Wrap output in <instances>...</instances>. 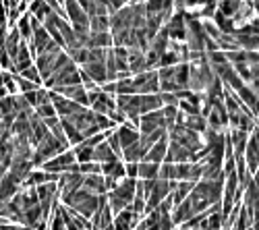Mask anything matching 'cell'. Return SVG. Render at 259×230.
Instances as JSON below:
<instances>
[{
	"label": "cell",
	"mask_w": 259,
	"mask_h": 230,
	"mask_svg": "<svg viewBox=\"0 0 259 230\" xmlns=\"http://www.w3.org/2000/svg\"><path fill=\"white\" fill-rule=\"evenodd\" d=\"M166 152H168V135H164L162 139H158L152 148H149L147 156H145V162H154V164H162L164 158H166Z\"/></svg>",
	"instance_id": "cell-16"
},
{
	"label": "cell",
	"mask_w": 259,
	"mask_h": 230,
	"mask_svg": "<svg viewBox=\"0 0 259 230\" xmlns=\"http://www.w3.org/2000/svg\"><path fill=\"white\" fill-rule=\"evenodd\" d=\"M56 94H60V96H64V98H69V100H73V102H77V104H81V106H85V108H90V98H88V91H85V87L81 85H67V87H56L54 89Z\"/></svg>",
	"instance_id": "cell-11"
},
{
	"label": "cell",
	"mask_w": 259,
	"mask_h": 230,
	"mask_svg": "<svg viewBox=\"0 0 259 230\" xmlns=\"http://www.w3.org/2000/svg\"><path fill=\"white\" fill-rule=\"evenodd\" d=\"M83 178H85V176H83L79 170L60 174V178H58V195L64 197V195H71V193L79 191L81 187H83Z\"/></svg>",
	"instance_id": "cell-7"
},
{
	"label": "cell",
	"mask_w": 259,
	"mask_h": 230,
	"mask_svg": "<svg viewBox=\"0 0 259 230\" xmlns=\"http://www.w3.org/2000/svg\"><path fill=\"white\" fill-rule=\"evenodd\" d=\"M191 216H195V212H193V205H191V199L187 197L183 203H179V205H175V212L170 214V218H172V224H185Z\"/></svg>",
	"instance_id": "cell-18"
},
{
	"label": "cell",
	"mask_w": 259,
	"mask_h": 230,
	"mask_svg": "<svg viewBox=\"0 0 259 230\" xmlns=\"http://www.w3.org/2000/svg\"><path fill=\"white\" fill-rule=\"evenodd\" d=\"M133 85L135 91L139 96L145 94H160V79H158V71H145L133 77Z\"/></svg>",
	"instance_id": "cell-4"
},
{
	"label": "cell",
	"mask_w": 259,
	"mask_h": 230,
	"mask_svg": "<svg viewBox=\"0 0 259 230\" xmlns=\"http://www.w3.org/2000/svg\"><path fill=\"white\" fill-rule=\"evenodd\" d=\"M116 156L112 154V150L108 148V143H106V139L102 141V143H98L96 148H94V162H98V164H104V162H108V160H114Z\"/></svg>",
	"instance_id": "cell-26"
},
{
	"label": "cell",
	"mask_w": 259,
	"mask_h": 230,
	"mask_svg": "<svg viewBox=\"0 0 259 230\" xmlns=\"http://www.w3.org/2000/svg\"><path fill=\"white\" fill-rule=\"evenodd\" d=\"M83 189L92 191L94 195H106V182H104V174H90L83 178Z\"/></svg>",
	"instance_id": "cell-20"
},
{
	"label": "cell",
	"mask_w": 259,
	"mask_h": 230,
	"mask_svg": "<svg viewBox=\"0 0 259 230\" xmlns=\"http://www.w3.org/2000/svg\"><path fill=\"white\" fill-rule=\"evenodd\" d=\"M17 3H19V0H17Z\"/></svg>",
	"instance_id": "cell-42"
},
{
	"label": "cell",
	"mask_w": 259,
	"mask_h": 230,
	"mask_svg": "<svg viewBox=\"0 0 259 230\" xmlns=\"http://www.w3.org/2000/svg\"><path fill=\"white\" fill-rule=\"evenodd\" d=\"M23 79H27V81H33L35 85H41V77H39V73H37V69L35 67H29V69H25L23 73H19Z\"/></svg>",
	"instance_id": "cell-32"
},
{
	"label": "cell",
	"mask_w": 259,
	"mask_h": 230,
	"mask_svg": "<svg viewBox=\"0 0 259 230\" xmlns=\"http://www.w3.org/2000/svg\"><path fill=\"white\" fill-rule=\"evenodd\" d=\"M251 228H253V230H259V218H257V220H253V224H251Z\"/></svg>",
	"instance_id": "cell-37"
},
{
	"label": "cell",
	"mask_w": 259,
	"mask_h": 230,
	"mask_svg": "<svg viewBox=\"0 0 259 230\" xmlns=\"http://www.w3.org/2000/svg\"><path fill=\"white\" fill-rule=\"evenodd\" d=\"M135 185H137V178H124L120 180L112 191H108V205H110L112 214L116 216L118 212L126 210L128 205L133 203L135 199Z\"/></svg>",
	"instance_id": "cell-1"
},
{
	"label": "cell",
	"mask_w": 259,
	"mask_h": 230,
	"mask_svg": "<svg viewBox=\"0 0 259 230\" xmlns=\"http://www.w3.org/2000/svg\"><path fill=\"white\" fill-rule=\"evenodd\" d=\"M249 85H251V89H253V91H255V94L259 96V77H257V79H255L253 83H249Z\"/></svg>",
	"instance_id": "cell-36"
},
{
	"label": "cell",
	"mask_w": 259,
	"mask_h": 230,
	"mask_svg": "<svg viewBox=\"0 0 259 230\" xmlns=\"http://www.w3.org/2000/svg\"><path fill=\"white\" fill-rule=\"evenodd\" d=\"M255 124H257V127H259V118H257V120H255Z\"/></svg>",
	"instance_id": "cell-38"
},
{
	"label": "cell",
	"mask_w": 259,
	"mask_h": 230,
	"mask_svg": "<svg viewBox=\"0 0 259 230\" xmlns=\"http://www.w3.org/2000/svg\"><path fill=\"white\" fill-rule=\"evenodd\" d=\"M88 98H90V108L96 114H106L108 116L112 110H116V96H108L102 89H96V91H90Z\"/></svg>",
	"instance_id": "cell-3"
},
{
	"label": "cell",
	"mask_w": 259,
	"mask_h": 230,
	"mask_svg": "<svg viewBox=\"0 0 259 230\" xmlns=\"http://www.w3.org/2000/svg\"><path fill=\"white\" fill-rule=\"evenodd\" d=\"M41 170L44 172H52V174H64V172H75L79 170V164L75 160V154L73 150H67V152H62L54 158H50L48 162L41 164Z\"/></svg>",
	"instance_id": "cell-2"
},
{
	"label": "cell",
	"mask_w": 259,
	"mask_h": 230,
	"mask_svg": "<svg viewBox=\"0 0 259 230\" xmlns=\"http://www.w3.org/2000/svg\"><path fill=\"white\" fill-rule=\"evenodd\" d=\"M160 100H162V106H179L177 94H164V91H160Z\"/></svg>",
	"instance_id": "cell-34"
},
{
	"label": "cell",
	"mask_w": 259,
	"mask_h": 230,
	"mask_svg": "<svg viewBox=\"0 0 259 230\" xmlns=\"http://www.w3.org/2000/svg\"><path fill=\"white\" fill-rule=\"evenodd\" d=\"M60 127H62V131H64V137L69 139V143L71 145H79L85 137H83V133L75 127V124L69 120V118H60Z\"/></svg>",
	"instance_id": "cell-21"
},
{
	"label": "cell",
	"mask_w": 259,
	"mask_h": 230,
	"mask_svg": "<svg viewBox=\"0 0 259 230\" xmlns=\"http://www.w3.org/2000/svg\"><path fill=\"white\" fill-rule=\"evenodd\" d=\"M96 124L100 127L102 133H104V131H114V127H116V124H114L110 118H108L106 114H96Z\"/></svg>",
	"instance_id": "cell-31"
},
{
	"label": "cell",
	"mask_w": 259,
	"mask_h": 230,
	"mask_svg": "<svg viewBox=\"0 0 259 230\" xmlns=\"http://www.w3.org/2000/svg\"><path fill=\"white\" fill-rule=\"evenodd\" d=\"M50 230H67L62 216H60L56 210H54V214H52V218H50Z\"/></svg>",
	"instance_id": "cell-33"
},
{
	"label": "cell",
	"mask_w": 259,
	"mask_h": 230,
	"mask_svg": "<svg viewBox=\"0 0 259 230\" xmlns=\"http://www.w3.org/2000/svg\"><path fill=\"white\" fill-rule=\"evenodd\" d=\"M247 230H253V228H247Z\"/></svg>",
	"instance_id": "cell-39"
},
{
	"label": "cell",
	"mask_w": 259,
	"mask_h": 230,
	"mask_svg": "<svg viewBox=\"0 0 259 230\" xmlns=\"http://www.w3.org/2000/svg\"><path fill=\"white\" fill-rule=\"evenodd\" d=\"M64 11H67V19L71 25H85L90 27V17L85 15V11L81 9V5L77 0H64Z\"/></svg>",
	"instance_id": "cell-10"
},
{
	"label": "cell",
	"mask_w": 259,
	"mask_h": 230,
	"mask_svg": "<svg viewBox=\"0 0 259 230\" xmlns=\"http://www.w3.org/2000/svg\"><path fill=\"white\" fill-rule=\"evenodd\" d=\"M0 135H3V131H0Z\"/></svg>",
	"instance_id": "cell-41"
},
{
	"label": "cell",
	"mask_w": 259,
	"mask_h": 230,
	"mask_svg": "<svg viewBox=\"0 0 259 230\" xmlns=\"http://www.w3.org/2000/svg\"><path fill=\"white\" fill-rule=\"evenodd\" d=\"M27 3H31V0H27Z\"/></svg>",
	"instance_id": "cell-40"
},
{
	"label": "cell",
	"mask_w": 259,
	"mask_h": 230,
	"mask_svg": "<svg viewBox=\"0 0 259 230\" xmlns=\"http://www.w3.org/2000/svg\"><path fill=\"white\" fill-rule=\"evenodd\" d=\"M31 15L29 13H23V15H21L19 19H17V31H19V35L21 37H23L25 41H29L31 39V33H33V29H31Z\"/></svg>",
	"instance_id": "cell-24"
},
{
	"label": "cell",
	"mask_w": 259,
	"mask_h": 230,
	"mask_svg": "<svg viewBox=\"0 0 259 230\" xmlns=\"http://www.w3.org/2000/svg\"><path fill=\"white\" fill-rule=\"evenodd\" d=\"M128 71L131 75H139L147 71V62H145V52L135 50V48H128Z\"/></svg>",
	"instance_id": "cell-17"
},
{
	"label": "cell",
	"mask_w": 259,
	"mask_h": 230,
	"mask_svg": "<svg viewBox=\"0 0 259 230\" xmlns=\"http://www.w3.org/2000/svg\"><path fill=\"white\" fill-rule=\"evenodd\" d=\"M112 35L110 31H100V33H90L88 41H85V48L92 50V48H112Z\"/></svg>",
	"instance_id": "cell-19"
},
{
	"label": "cell",
	"mask_w": 259,
	"mask_h": 230,
	"mask_svg": "<svg viewBox=\"0 0 259 230\" xmlns=\"http://www.w3.org/2000/svg\"><path fill=\"white\" fill-rule=\"evenodd\" d=\"M19 191H21V180H19L13 172L7 170V174L0 178V203L13 199Z\"/></svg>",
	"instance_id": "cell-9"
},
{
	"label": "cell",
	"mask_w": 259,
	"mask_h": 230,
	"mask_svg": "<svg viewBox=\"0 0 259 230\" xmlns=\"http://www.w3.org/2000/svg\"><path fill=\"white\" fill-rule=\"evenodd\" d=\"M158 129H166V120H164L162 108L154 110V112H147V114H141V118H139V133L141 135H149V133H154Z\"/></svg>",
	"instance_id": "cell-6"
},
{
	"label": "cell",
	"mask_w": 259,
	"mask_h": 230,
	"mask_svg": "<svg viewBox=\"0 0 259 230\" xmlns=\"http://www.w3.org/2000/svg\"><path fill=\"white\" fill-rule=\"evenodd\" d=\"M175 81L179 89H189V62H181L175 71Z\"/></svg>",
	"instance_id": "cell-27"
},
{
	"label": "cell",
	"mask_w": 259,
	"mask_h": 230,
	"mask_svg": "<svg viewBox=\"0 0 259 230\" xmlns=\"http://www.w3.org/2000/svg\"><path fill=\"white\" fill-rule=\"evenodd\" d=\"M139 162H126L124 164V174H126V178H137V166Z\"/></svg>",
	"instance_id": "cell-35"
},
{
	"label": "cell",
	"mask_w": 259,
	"mask_h": 230,
	"mask_svg": "<svg viewBox=\"0 0 259 230\" xmlns=\"http://www.w3.org/2000/svg\"><path fill=\"white\" fill-rule=\"evenodd\" d=\"M106 137V143H108V148H110L112 150V154L120 160L122 158V148H120V141H118V137H116V133L112 131L110 135H104Z\"/></svg>",
	"instance_id": "cell-29"
},
{
	"label": "cell",
	"mask_w": 259,
	"mask_h": 230,
	"mask_svg": "<svg viewBox=\"0 0 259 230\" xmlns=\"http://www.w3.org/2000/svg\"><path fill=\"white\" fill-rule=\"evenodd\" d=\"M139 222H141V220L131 212V207H126V210H122V212H118V214L114 216L112 226H114V230H135V226H137Z\"/></svg>",
	"instance_id": "cell-14"
},
{
	"label": "cell",
	"mask_w": 259,
	"mask_h": 230,
	"mask_svg": "<svg viewBox=\"0 0 259 230\" xmlns=\"http://www.w3.org/2000/svg\"><path fill=\"white\" fill-rule=\"evenodd\" d=\"M35 114H37L41 120H46V118L56 116V110H54V106H52V102H48V104H41V106H37V108H35Z\"/></svg>",
	"instance_id": "cell-30"
},
{
	"label": "cell",
	"mask_w": 259,
	"mask_h": 230,
	"mask_svg": "<svg viewBox=\"0 0 259 230\" xmlns=\"http://www.w3.org/2000/svg\"><path fill=\"white\" fill-rule=\"evenodd\" d=\"M164 27H166L168 37L172 41H185V37H187V21H185L183 11H177L175 15H172V19L168 21Z\"/></svg>",
	"instance_id": "cell-8"
},
{
	"label": "cell",
	"mask_w": 259,
	"mask_h": 230,
	"mask_svg": "<svg viewBox=\"0 0 259 230\" xmlns=\"http://www.w3.org/2000/svg\"><path fill=\"white\" fill-rule=\"evenodd\" d=\"M23 98L27 100V104L35 110L37 106H41V104H48L50 102V98H48V89H35V91H27V94H23Z\"/></svg>",
	"instance_id": "cell-23"
},
{
	"label": "cell",
	"mask_w": 259,
	"mask_h": 230,
	"mask_svg": "<svg viewBox=\"0 0 259 230\" xmlns=\"http://www.w3.org/2000/svg\"><path fill=\"white\" fill-rule=\"evenodd\" d=\"M13 65H15V71H17V73H23L25 69L33 67V56H31V52H29V48H27V41H25V39L21 41L19 52H17V56H15V60H13Z\"/></svg>",
	"instance_id": "cell-15"
},
{
	"label": "cell",
	"mask_w": 259,
	"mask_h": 230,
	"mask_svg": "<svg viewBox=\"0 0 259 230\" xmlns=\"http://www.w3.org/2000/svg\"><path fill=\"white\" fill-rule=\"evenodd\" d=\"M79 172L83 176H90V174H102V164L98 162H85V164H79Z\"/></svg>",
	"instance_id": "cell-28"
},
{
	"label": "cell",
	"mask_w": 259,
	"mask_h": 230,
	"mask_svg": "<svg viewBox=\"0 0 259 230\" xmlns=\"http://www.w3.org/2000/svg\"><path fill=\"white\" fill-rule=\"evenodd\" d=\"M139 168H137V176L141 180H152V178H158L160 174V164H154V162H139L137 164Z\"/></svg>",
	"instance_id": "cell-22"
},
{
	"label": "cell",
	"mask_w": 259,
	"mask_h": 230,
	"mask_svg": "<svg viewBox=\"0 0 259 230\" xmlns=\"http://www.w3.org/2000/svg\"><path fill=\"white\" fill-rule=\"evenodd\" d=\"M114 133H116V137H118V141H120V148H122V150L131 148V145H133L135 141H139V137H141V133H139L128 120H126L124 124H118V129H116Z\"/></svg>",
	"instance_id": "cell-12"
},
{
	"label": "cell",
	"mask_w": 259,
	"mask_h": 230,
	"mask_svg": "<svg viewBox=\"0 0 259 230\" xmlns=\"http://www.w3.org/2000/svg\"><path fill=\"white\" fill-rule=\"evenodd\" d=\"M245 162H247V172L255 174L259 168V127L255 124V129L249 133L247 148H245Z\"/></svg>",
	"instance_id": "cell-5"
},
{
	"label": "cell",
	"mask_w": 259,
	"mask_h": 230,
	"mask_svg": "<svg viewBox=\"0 0 259 230\" xmlns=\"http://www.w3.org/2000/svg\"><path fill=\"white\" fill-rule=\"evenodd\" d=\"M100 31H110V17L108 15L90 17V33H100Z\"/></svg>",
	"instance_id": "cell-25"
},
{
	"label": "cell",
	"mask_w": 259,
	"mask_h": 230,
	"mask_svg": "<svg viewBox=\"0 0 259 230\" xmlns=\"http://www.w3.org/2000/svg\"><path fill=\"white\" fill-rule=\"evenodd\" d=\"M166 164H183V162H191V152L187 148H183L177 141H168V152L164 158Z\"/></svg>",
	"instance_id": "cell-13"
}]
</instances>
